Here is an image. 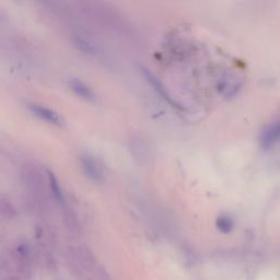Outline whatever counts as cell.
I'll return each instance as SVG.
<instances>
[{
  "instance_id": "1",
  "label": "cell",
  "mask_w": 280,
  "mask_h": 280,
  "mask_svg": "<svg viewBox=\"0 0 280 280\" xmlns=\"http://www.w3.org/2000/svg\"><path fill=\"white\" fill-rule=\"evenodd\" d=\"M34 254L25 240H18L0 252V280H31Z\"/></svg>"
},
{
  "instance_id": "2",
  "label": "cell",
  "mask_w": 280,
  "mask_h": 280,
  "mask_svg": "<svg viewBox=\"0 0 280 280\" xmlns=\"http://www.w3.org/2000/svg\"><path fill=\"white\" fill-rule=\"evenodd\" d=\"M21 180L32 206L36 210H47L51 195L49 192L46 169L43 170L36 165H25L22 169Z\"/></svg>"
},
{
  "instance_id": "3",
  "label": "cell",
  "mask_w": 280,
  "mask_h": 280,
  "mask_svg": "<svg viewBox=\"0 0 280 280\" xmlns=\"http://www.w3.org/2000/svg\"><path fill=\"white\" fill-rule=\"evenodd\" d=\"M66 258L73 273L81 275L96 268L93 253L86 245H70L67 247Z\"/></svg>"
},
{
  "instance_id": "4",
  "label": "cell",
  "mask_w": 280,
  "mask_h": 280,
  "mask_svg": "<svg viewBox=\"0 0 280 280\" xmlns=\"http://www.w3.org/2000/svg\"><path fill=\"white\" fill-rule=\"evenodd\" d=\"M80 165L83 174L93 183H102L105 180V173L101 163L93 155L84 153L80 157Z\"/></svg>"
},
{
  "instance_id": "5",
  "label": "cell",
  "mask_w": 280,
  "mask_h": 280,
  "mask_svg": "<svg viewBox=\"0 0 280 280\" xmlns=\"http://www.w3.org/2000/svg\"><path fill=\"white\" fill-rule=\"evenodd\" d=\"M29 109L31 113L35 115L38 119L47 122L48 124L55 126H63L64 125V119L60 113H57L56 110L51 109L47 106L42 105V104L32 103L29 104Z\"/></svg>"
},
{
  "instance_id": "6",
  "label": "cell",
  "mask_w": 280,
  "mask_h": 280,
  "mask_svg": "<svg viewBox=\"0 0 280 280\" xmlns=\"http://www.w3.org/2000/svg\"><path fill=\"white\" fill-rule=\"evenodd\" d=\"M280 142V122L267 127L260 135L259 144L264 149H269Z\"/></svg>"
},
{
  "instance_id": "7",
  "label": "cell",
  "mask_w": 280,
  "mask_h": 280,
  "mask_svg": "<svg viewBox=\"0 0 280 280\" xmlns=\"http://www.w3.org/2000/svg\"><path fill=\"white\" fill-rule=\"evenodd\" d=\"M69 88L73 92L79 96L80 99L87 101V102H94L96 100V95L94 93V91L90 88V86L80 80L77 79V78H74L69 81Z\"/></svg>"
},
{
  "instance_id": "8",
  "label": "cell",
  "mask_w": 280,
  "mask_h": 280,
  "mask_svg": "<svg viewBox=\"0 0 280 280\" xmlns=\"http://www.w3.org/2000/svg\"><path fill=\"white\" fill-rule=\"evenodd\" d=\"M46 174H47V180H48V186H49V192L56 203L64 206L65 205V195L63 192V188L61 186L60 181L56 178V175L51 172L48 169H46Z\"/></svg>"
},
{
  "instance_id": "9",
  "label": "cell",
  "mask_w": 280,
  "mask_h": 280,
  "mask_svg": "<svg viewBox=\"0 0 280 280\" xmlns=\"http://www.w3.org/2000/svg\"><path fill=\"white\" fill-rule=\"evenodd\" d=\"M18 216V211L12 200L4 194H0V221L14 220Z\"/></svg>"
},
{
  "instance_id": "10",
  "label": "cell",
  "mask_w": 280,
  "mask_h": 280,
  "mask_svg": "<svg viewBox=\"0 0 280 280\" xmlns=\"http://www.w3.org/2000/svg\"><path fill=\"white\" fill-rule=\"evenodd\" d=\"M64 207V222L65 226H66L67 230L70 233H78L80 229V225H79V220H78L77 213L76 211L73 209V208L69 206H63Z\"/></svg>"
},
{
  "instance_id": "11",
  "label": "cell",
  "mask_w": 280,
  "mask_h": 280,
  "mask_svg": "<svg viewBox=\"0 0 280 280\" xmlns=\"http://www.w3.org/2000/svg\"><path fill=\"white\" fill-rule=\"evenodd\" d=\"M218 229L223 233H229L233 229V221L230 217L222 216L220 217L217 221Z\"/></svg>"
},
{
  "instance_id": "12",
  "label": "cell",
  "mask_w": 280,
  "mask_h": 280,
  "mask_svg": "<svg viewBox=\"0 0 280 280\" xmlns=\"http://www.w3.org/2000/svg\"><path fill=\"white\" fill-rule=\"evenodd\" d=\"M0 19H2V18H0Z\"/></svg>"
}]
</instances>
